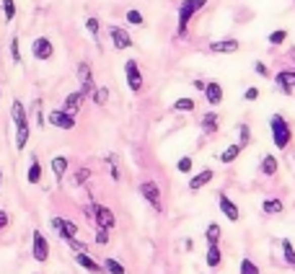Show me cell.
Wrapping results in <instances>:
<instances>
[{"instance_id":"cell-1","label":"cell","mask_w":295,"mask_h":274,"mask_svg":"<svg viewBox=\"0 0 295 274\" xmlns=\"http://www.w3.org/2000/svg\"><path fill=\"white\" fill-rule=\"evenodd\" d=\"M269 129H272V143H275L277 150H285L292 143V129H290V124H287V119L282 117V114H272Z\"/></svg>"},{"instance_id":"cell-2","label":"cell","mask_w":295,"mask_h":274,"mask_svg":"<svg viewBox=\"0 0 295 274\" xmlns=\"http://www.w3.org/2000/svg\"><path fill=\"white\" fill-rule=\"evenodd\" d=\"M205 6H207V0H184V3L179 6V36H187L189 21L194 18L197 11H202Z\"/></svg>"},{"instance_id":"cell-3","label":"cell","mask_w":295,"mask_h":274,"mask_svg":"<svg viewBox=\"0 0 295 274\" xmlns=\"http://www.w3.org/2000/svg\"><path fill=\"white\" fill-rule=\"evenodd\" d=\"M86 212H88V217H94V220H96V227H106V231H111V227L117 225L114 212H111V207H106V204L94 202V204H91V207H88Z\"/></svg>"},{"instance_id":"cell-4","label":"cell","mask_w":295,"mask_h":274,"mask_svg":"<svg viewBox=\"0 0 295 274\" xmlns=\"http://www.w3.org/2000/svg\"><path fill=\"white\" fill-rule=\"evenodd\" d=\"M140 194L153 207V212H163V194H161V187H158L153 178H148V181H143V184H140Z\"/></svg>"},{"instance_id":"cell-5","label":"cell","mask_w":295,"mask_h":274,"mask_svg":"<svg viewBox=\"0 0 295 274\" xmlns=\"http://www.w3.org/2000/svg\"><path fill=\"white\" fill-rule=\"evenodd\" d=\"M50 225H52V231H55L62 241H67V238H78V233H80L78 222H73L70 217H52Z\"/></svg>"},{"instance_id":"cell-6","label":"cell","mask_w":295,"mask_h":274,"mask_svg":"<svg viewBox=\"0 0 295 274\" xmlns=\"http://www.w3.org/2000/svg\"><path fill=\"white\" fill-rule=\"evenodd\" d=\"M124 78H127V85H130L132 94H140L145 78H143V73H140L138 60H127V62H124Z\"/></svg>"},{"instance_id":"cell-7","label":"cell","mask_w":295,"mask_h":274,"mask_svg":"<svg viewBox=\"0 0 295 274\" xmlns=\"http://www.w3.org/2000/svg\"><path fill=\"white\" fill-rule=\"evenodd\" d=\"M31 55H34V60H39V62L52 60V57H55V44H52V39L36 36V39L31 41Z\"/></svg>"},{"instance_id":"cell-8","label":"cell","mask_w":295,"mask_h":274,"mask_svg":"<svg viewBox=\"0 0 295 274\" xmlns=\"http://www.w3.org/2000/svg\"><path fill=\"white\" fill-rule=\"evenodd\" d=\"M31 256H34V261H39V264L50 259V241L44 238L41 231H34V233H31Z\"/></svg>"},{"instance_id":"cell-9","label":"cell","mask_w":295,"mask_h":274,"mask_svg":"<svg viewBox=\"0 0 295 274\" xmlns=\"http://www.w3.org/2000/svg\"><path fill=\"white\" fill-rule=\"evenodd\" d=\"M47 124L57 127V129H75V117L73 114H67L62 109H52L47 114Z\"/></svg>"},{"instance_id":"cell-10","label":"cell","mask_w":295,"mask_h":274,"mask_svg":"<svg viewBox=\"0 0 295 274\" xmlns=\"http://www.w3.org/2000/svg\"><path fill=\"white\" fill-rule=\"evenodd\" d=\"M218 207H220V212L228 217L231 222H238L241 220V210H238V204L225 194V192H218Z\"/></svg>"},{"instance_id":"cell-11","label":"cell","mask_w":295,"mask_h":274,"mask_svg":"<svg viewBox=\"0 0 295 274\" xmlns=\"http://www.w3.org/2000/svg\"><path fill=\"white\" fill-rule=\"evenodd\" d=\"M78 80H80V90L88 96H94V90H96V83H94V73H91V65L88 62H80L78 65Z\"/></svg>"},{"instance_id":"cell-12","label":"cell","mask_w":295,"mask_h":274,"mask_svg":"<svg viewBox=\"0 0 295 274\" xmlns=\"http://www.w3.org/2000/svg\"><path fill=\"white\" fill-rule=\"evenodd\" d=\"M73 259H75V264L80 266V269H86L88 274H104V266L88 254V251H80V254H73Z\"/></svg>"},{"instance_id":"cell-13","label":"cell","mask_w":295,"mask_h":274,"mask_svg":"<svg viewBox=\"0 0 295 274\" xmlns=\"http://www.w3.org/2000/svg\"><path fill=\"white\" fill-rule=\"evenodd\" d=\"M109 36H111V44H114V50H130L132 47V36L127 34V29L122 26H109Z\"/></svg>"},{"instance_id":"cell-14","label":"cell","mask_w":295,"mask_h":274,"mask_svg":"<svg viewBox=\"0 0 295 274\" xmlns=\"http://www.w3.org/2000/svg\"><path fill=\"white\" fill-rule=\"evenodd\" d=\"M210 55H233L241 50L238 39H218V41H210Z\"/></svg>"},{"instance_id":"cell-15","label":"cell","mask_w":295,"mask_h":274,"mask_svg":"<svg viewBox=\"0 0 295 274\" xmlns=\"http://www.w3.org/2000/svg\"><path fill=\"white\" fill-rule=\"evenodd\" d=\"M275 83H277V88L282 90L285 96H292V90H295V70H280L275 75Z\"/></svg>"},{"instance_id":"cell-16","label":"cell","mask_w":295,"mask_h":274,"mask_svg":"<svg viewBox=\"0 0 295 274\" xmlns=\"http://www.w3.org/2000/svg\"><path fill=\"white\" fill-rule=\"evenodd\" d=\"M83 101H86V94L83 90H73V94H67L65 96V104H62V111H67V114H75L83 109Z\"/></svg>"},{"instance_id":"cell-17","label":"cell","mask_w":295,"mask_h":274,"mask_svg":"<svg viewBox=\"0 0 295 274\" xmlns=\"http://www.w3.org/2000/svg\"><path fill=\"white\" fill-rule=\"evenodd\" d=\"M213 178H215V171H213V168H202L199 173H194V176L189 178V192H199V189H205Z\"/></svg>"},{"instance_id":"cell-18","label":"cell","mask_w":295,"mask_h":274,"mask_svg":"<svg viewBox=\"0 0 295 274\" xmlns=\"http://www.w3.org/2000/svg\"><path fill=\"white\" fill-rule=\"evenodd\" d=\"M205 99H207V104L210 106H218V104H223V85L218 83V80H207V85H205Z\"/></svg>"},{"instance_id":"cell-19","label":"cell","mask_w":295,"mask_h":274,"mask_svg":"<svg viewBox=\"0 0 295 274\" xmlns=\"http://www.w3.org/2000/svg\"><path fill=\"white\" fill-rule=\"evenodd\" d=\"M199 127L205 134H215L220 129V117L215 111H207V114H202V119H199Z\"/></svg>"},{"instance_id":"cell-20","label":"cell","mask_w":295,"mask_h":274,"mask_svg":"<svg viewBox=\"0 0 295 274\" xmlns=\"http://www.w3.org/2000/svg\"><path fill=\"white\" fill-rule=\"evenodd\" d=\"M41 176H44V171H41L39 158H36V155H31V161H29V171H26V181H29L31 187H36V184H41Z\"/></svg>"},{"instance_id":"cell-21","label":"cell","mask_w":295,"mask_h":274,"mask_svg":"<svg viewBox=\"0 0 295 274\" xmlns=\"http://www.w3.org/2000/svg\"><path fill=\"white\" fill-rule=\"evenodd\" d=\"M67 168H70V161H67L65 155H55V158H52V173H55V181H57V184H62Z\"/></svg>"},{"instance_id":"cell-22","label":"cell","mask_w":295,"mask_h":274,"mask_svg":"<svg viewBox=\"0 0 295 274\" xmlns=\"http://www.w3.org/2000/svg\"><path fill=\"white\" fill-rule=\"evenodd\" d=\"M262 212H264V215H282V212H285V202L277 199V197H267V199L262 202Z\"/></svg>"},{"instance_id":"cell-23","label":"cell","mask_w":295,"mask_h":274,"mask_svg":"<svg viewBox=\"0 0 295 274\" xmlns=\"http://www.w3.org/2000/svg\"><path fill=\"white\" fill-rule=\"evenodd\" d=\"M277 168H280V161H277V158L272 155V153L264 155L262 161H259V173H262V176H275Z\"/></svg>"},{"instance_id":"cell-24","label":"cell","mask_w":295,"mask_h":274,"mask_svg":"<svg viewBox=\"0 0 295 274\" xmlns=\"http://www.w3.org/2000/svg\"><path fill=\"white\" fill-rule=\"evenodd\" d=\"M101 266H104V274H127V266L119 259H114V256H106L101 261Z\"/></svg>"},{"instance_id":"cell-25","label":"cell","mask_w":295,"mask_h":274,"mask_svg":"<svg viewBox=\"0 0 295 274\" xmlns=\"http://www.w3.org/2000/svg\"><path fill=\"white\" fill-rule=\"evenodd\" d=\"M205 261L210 269H218L223 264V251H220V243L218 246H207V254H205Z\"/></svg>"},{"instance_id":"cell-26","label":"cell","mask_w":295,"mask_h":274,"mask_svg":"<svg viewBox=\"0 0 295 274\" xmlns=\"http://www.w3.org/2000/svg\"><path fill=\"white\" fill-rule=\"evenodd\" d=\"M241 150H243V148H241L238 143H233V145H228V148H225V150L218 155V161H220V163H233L236 158L241 155Z\"/></svg>"},{"instance_id":"cell-27","label":"cell","mask_w":295,"mask_h":274,"mask_svg":"<svg viewBox=\"0 0 295 274\" xmlns=\"http://www.w3.org/2000/svg\"><path fill=\"white\" fill-rule=\"evenodd\" d=\"M220 236H223V227L218 222H210L205 227V241H207V246H218L220 243Z\"/></svg>"},{"instance_id":"cell-28","label":"cell","mask_w":295,"mask_h":274,"mask_svg":"<svg viewBox=\"0 0 295 274\" xmlns=\"http://www.w3.org/2000/svg\"><path fill=\"white\" fill-rule=\"evenodd\" d=\"M280 248H282V261H285L287 266L295 269V248H292V243H290L287 238H282V241H280Z\"/></svg>"},{"instance_id":"cell-29","label":"cell","mask_w":295,"mask_h":274,"mask_svg":"<svg viewBox=\"0 0 295 274\" xmlns=\"http://www.w3.org/2000/svg\"><path fill=\"white\" fill-rule=\"evenodd\" d=\"M194 106H197V101H194V99H187V96H184V99H176V101L171 104V109H174V111H184V114H187V111L192 114V111H194Z\"/></svg>"},{"instance_id":"cell-30","label":"cell","mask_w":295,"mask_h":274,"mask_svg":"<svg viewBox=\"0 0 295 274\" xmlns=\"http://www.w3.org/2000/svg\"><path fill=\"white\" fill-rule=\"evenodd\" d=\"M238 145H241V148H248V145H251V129H248L246 122L238 124Z\"/></svg>"},{"instance_id":"cell-31","label":"cell","mask_w":295,"mask_h":274,"mask_svg":"<svg viewBox=\"0 0 295 274\" xmlns=\"http://www.w3.org/2000/svg\"><path fill=\"white\" fill-rule=\"evenodd\" d=\"M238 274H262V269H259V264L251 261V259H241V264H238Z\"/></svg>"},{"instance_id":"cell-32","label":"cell","mask_w":295,"mask_h":274,"mask_svg":"<svg viewBox=\"0 0 295 274\" xmlns=\"http://www.w3.org/2000/svg\"><path fill=\"white\" fill-rule=\"evenodd\" d=\"M192 168H194L192 155H181V158H179V163H176V171H179V173H189Z\"/></svg>"},{"instance_id":"cell-33","label":"cell","mask_w":295,"mask_h":274,"mask_svg":"<svg viewBox=\"0 0 295 274\" xmlns=\"http://www.w3.org/2000/svg\"><path fill=\"white\" fill-rule=\"evenodd\" d=\"M106 163H109V173H111V178L119 181L122 176H119V166H117V155H114V153H109V155H106Z\"/></svg>"},{"instance_id":"cell-34","label":"cell","mask_w":295,"mask_h":274,"mask_svg":"<svg viewBox=\"0 0 295 274\" xmlns=\"http://www.w3.org/2000/svg\"><path fill=\"white\" fill-rule=\"evenodd\" d=\"M91 99H94V104H96V106H104V104L109 101V90H106V88H101V85H96V90H94V96H91Z\"/></svg>"},{"instance_id":"cell-35","label":"cell","mask_w":295,"mask_h":274,"mask_svg":"<svg viewBox=\"0 0 295 274\" xmlns=\"http://www.w3.org/2000/svg\"><path fill=\"white\" fill-rule=\"evenodd\" d=\"M285 39H287V31L285 29H277V31L269 34V44H272V47H280V44H285Z\"/></svg>"},{"instance_id":"cell-36","label":"cell","mask_w":295,"mask_h":274,"mask_svg":"<svg viewBox=\"0 0 295 274\" xmlns=\"http://www.w3.org/2000/svg\"><path fill=\"white\" fill-rule=\"evenodd\" d=\"M127 24H132V26H145V18H143V13L140 11H127Z\"/></svg>"},{"instance_id":"cell-37","label":"cell","mask_w":295,"mask_h":274,"mask_svg":"<svg viewBox=\"0 0 295 274\" xmlns=\"http://www.w3.org/2000/svg\"><path fill=\"white\" fill-rule=\"evenodd\" d=\"M3 16H6V24H11V21L16 18V3L13 0H3Z\"/></svg>"},{"instance_id":"cell-38","label":"cell","mask_w":295,"mask_h":274,"mask_svg":"<svg viewBox=\"0 0 295 274\" xmlns=\"http://www.w3.org/2000/svg\"><path fill=\"white\" fill-rule=\"evenodd\" d=\"M94 241H96V246H109L111 236H109L106 227H96V236H94Z\"/></svg>"},{"instance_id":"cell-39","label":"cell","mask_w":295,"mask_h":274,"mask_svg":"<svg viewBox=\"0 0 295 274\" xmlns=\"http://www.w3.org/2000/svg\"><path fill=\"white\" fill-rule=\"evenodd\" d=\"M65 243L70 246V251H73V254H80V251H88V243H86V241H78V238H67Z\"/></svg>"},{"instance_id":"cell-40","label":"cell","mask_w":295,"mask_h":274,"mask_svg":"<svg viewBox=\"0 0 295 274\" xmlns=\"http://www.w3.org/2000/svg\"><path fill=\"white\" fill-rule=\"evenodd\" d=\"M88 178H91V171H88V168H78L75 176H73V184H75V187H83Z\"/></svg>"},{"instance_id":"cell-41","label":"cell","mask_w":295,"mask_h":274,"mask_svg":"<svg viewBox=\"0 0 295 274\" xmlns=\"http://www.w3.org/2000/svg\"><path fill=\"white\" fill-rule=\"evenodd\" d=\"M86 29H88V34L94 36V39H99V18H96V16L86 18Z\"/></svg>"},{"instance_id":"cell-42","label":"cell","mask_w":295,"mask_h":274,"mask_svg":"<svg viewBox=\"0 0 295 274\" xmlns=\"http://www.w3.org/2000/svg\"><path fill=\"white\" fill-rule=\"evenodd\" d=\"M11 60L18 65L21 62V50H18V36H13L11 39Z\"/></svg>"},{"instance_id":"cell-43","label":"cell","mask_w":295,"mask_h":274,"mask_svg":"<svg viewBox=\"0 0 295 274\" xmlns=\"http://www.w3.org/2000/svg\"><path fill=\"white\" fill-rule=\"evenodd\" d=\"M257 99H259V88L251 85V88H246V90H243V101H257Z\"/></svg>"},{"instance_id":"cell-44","label":"cell","mask_w":295,"mask_h":274,"mask_svg":"<svg viewBox=\"0 0 295 274\" xmlns=\"http://www.w3.org/2000/svg\"><path fill=\"white\" fill-rule=\"evenodd\" d=\"M8 225H11V215L6 210H0V231H6Z\"/></svg>"},{"instance_id":"cell-45","label":"cell","mask_w":295,"mask_h":274,"mask_svg":"<svg viewBox=\"0 0 295 274\" xmlns=\"http://www.w3.org/2000/svg\"><path fill=\"white\" fill-rule=\"evenodd\" d=\"M254 70H257L262 78H269V70H267V65H264V62H257V65H254Z\"/></svg>"},{"instance_id":"cell-46","label":"cell","mask_w":295,"mask_h":274,"mask_svg":"<svg viewBox=\"0 0 295 274\" xmlns=\"http://www.w3.org/2000/svg\"><path fill=\"white\" fill-rule=\"evenodd\" d=\"M205 85H207L205 80H194V88H197V90H205Z\"/></svg>"},{"instance_id":"cell-47","label":"cell","mask_w":295,"mask_h":274,"mask_svg":"<svg viewBox=\"0 0 295 274\" xmlns=\"http://www.w3.org/2000/svg\"><path fill=\"white\" fill-rule=\"evenodd\" d=\"M184 248H187V251H192V248H194V241H192V238H187V241H184Z\"/></svg>"},{"instance_id":"cell-48","label":"cell","mask_w":295,"mask_h":274,"mask_svg":"<svg viewBox=\"0 0 295 274\" xmlns=\"http://www.w3.org/2000/svg\"><path fill=\"white\" fill-rule=\"evenodd\" d=\"M0 189H3V168H0Z\"/></svg>"},{"instance_id":"cell-49","label":"cell","mask_w":295,"mask_h":274,"mask_svg":"<svg viewBox=\"0 0 295 274\" xmlns=\"http://www.w3.org/2000/svg\"><path fill=\"white\" fill-rule=\"evenodd\" d=\"M0 96H3V90H0Z\"/></svg>"}]
</instances>
